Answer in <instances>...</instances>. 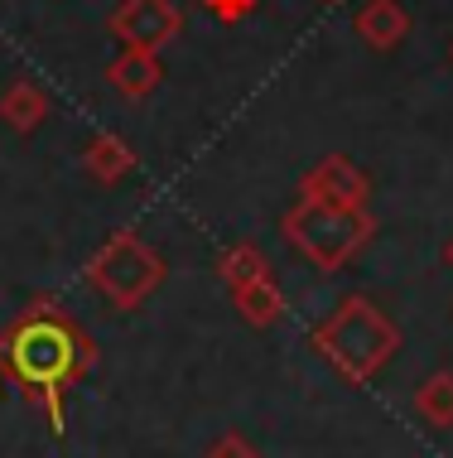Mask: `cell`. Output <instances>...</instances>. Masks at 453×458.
<instances>
[{
  "label": "cell",
  "instance_id": "obj_14",
  "mask_svg": "<svg viewBox=\"0 0 453 458\" xmlns=\"http://www.w3.org/2000/svg\"><path fill=\"white\" fill-rule=\"evenodd\" d=\"M207 458H261V449L247 439V435H237V429H227L222 439H213V449H207Z\"/></svg>",
  "mask_w": 453,
  "mask_h": 458
},
{
  "label": "cell",
  "instance_id": "obj_11",
  "mask_svg": "<svg viewBox=\"0 0 453 458\" xmlns=\"http://www.w3.org/2000/svg\"><path fill=\"white\" fill-rule=\"evenodd\" d=\"M82 165H88V174L96 183H121L136 169V150L121 135H92L88 150H82Z\"/></svg>",
  "mask_w": 453,
  "mask_h": 458
},
{
  "label": "cell",
  "instance_id": "obj_1",
  "mask_svg": "<svg viewBox=\"0 0 453 458\" xmlns=\"http://www.w3.org/2000/svg\"><path fill=\"white\" fill-rule=\"evenodd\" d=\"M92 367H96V343L82 333V324L58 314L48 300H34L0 333V377L15 381L24 401L39 405L54 435L68 429L63 401L72 386H82V377Z\"/></svg>",
  "mask_w": 453,
  "mask_h": 458
},
{
  "label": "cell",
  "instance_id": "obj_3",
  "mask_svg": "<svg viewBox=\"0 0 453 458\" xmlns=\"http://www.w3.org/2000/svg\"><path fill=\"white\" fill-rule=\"evenodd\" d=\"M285 237L314 270H342L372 242V213L366 208H328V203L299 198L285 213Z\"/></svg>",
  "mask_w": 453,
  "mask_h": 458
},
{
  "label": "cell",
  "instance_id": "obj_6",
  "mask_svg": "<svg viewBox=\"0 0 453 458\" xmlns=\"http://www.w3.org/2000/svg\"><path fill=\"white\" fill-rule=\"evenodd\" d=\"M112 34L126 48H155L169 44L179 34V10L174 0H121V10L112 15Z\"/></svg>",
  "mask_w": 453,
  "mask_h": 458
},
{
  "label": "cell",
  "instance_id": "obj_9",
  "mask_svg": "<svg viewBox=\"0 0 453 458\" xmlns=\"http://www.w3.org/2000/svg\"><path fill=\"white\" fill-rule=\"evenodd\" d=\"M48 116V92L29 78H15L5 92H0V121L20 135H34Z\"/></svg>",
  "mask_w": 453,
  "mask_h": 458
},
{
  "label": "cell",
  "instance_id": "obj_13",
  "mask_svg": "<svg viewBox=\"0 0 453 458\" xmlns=\"http://www.w3.org/2000/svg\"><path fill=\"white\" fill-rule=\"evenodd\" d=\"M217 276H222L227 290H241V284L271 276V266H265V256L256 251L251 242H237V246H227V251L217 256Z\"/></svg>",
  "mask_w": 453,
  "mask_h": 458
},
{
  "label": "cell",
  "instance_id": "obj_4",
  "mask_svg": "<svg viewBox=\"0 0 453 458\" xmlns=\"http://www.w3.org/2000/svg\"><path fill=\"white\" fill-rule=\"evenodd\" d=\"M88 280L112 309L136 314L159 284H164V256L155 246H145L136 232H112L102 242V251L88 261Z\"/></svg>",
  "mask_w": 453,
  "mask_h": 458
},
{
  "label": "cell",
  "instance_id": "obj_5",
  "mask_svg": "<svg viewBox=\"0 0 453 458\" xmlns=\"http://www.w3.org/2000/svg\"><path fill=\"white\" fill-rule=\"evenodd\" d=\"M299 198H309V203H328V208H366V198H372V179H366L348 155H328V159H318L309 174H304Z\"/></svg>",
  "mask_w": 453,
  "mask_h": 458
},
{
  "label": "cell",
  "instance_id": "obj_15",
  "mask_svg": "<svg viewBox=\"0 0 453 458\" xmlns=\"http://www.w3.org/2000/svg\"><path fill=\"white\" fill-rule=\"evenodd\" d=\"M203 5L213 10V15L222 20V24H237V20L256 15V5H261V0H203Z\"/></svg>",
  "mask_w": 453,
  "mask_h": 458
},
{
  "label": "cell",
  "instance_id": "obj_2",
  "mask_svg": "<svg viewBox=\"0 0 453 458\" xmlns=\"http://www.w3.org/2000/svg\"><path fill=\"white\" fill-rule=\"evenodd\" d=\"M314 352L323 357L342 381L366 386V381L400 352V328L376 300L348 294V300L314 328Z\"/></svg>",
  "mask_w": 453,
  "mask_h": 458
},
{
  "label": "cell",
  "instance_id": "obj_12",
  "mask_svg": "<svg viewBox=\"0 0 453 458\" xmlns=\"http://www.w3.org/2000/svg\"><path fill=\"white\" fill-rule=\"evenodd\" d=\"M415 415L430 429H453V371H430L415 391Z\"/></svg>",
  "mask_w": 453,
  "mask_h": 458
},
{
  "label": "cell",
  "instance_id": "obj_17",
  "mask_svg": "<svg viewBox=\"0 0 453 458\" xmlns=\"http://www.w3.org/2000/svg\"><path fill=\"white\" fill-rule=\"evenodd\" d=\"M323 5H338V0H323Z\"/></svg>",
  "mask_w": 453,
  "mask_h": 458
},
{
  "label": "cell",
  "instance_id": "obj_10",
  "mask_svg": "<svg viewBox=\"0 0 453 458\" xmlns=\"http://www.w3.org/2000/svg\"><path fill=\"white\" fill-rule=\"evenodd\" d=\"M231 300H237L241 318H247L251 328H275L280 318H285V294H280L275 276H261V280L241 284V290H231Z\"/></svg>",
  "mask_w": 453,
  "mask_h": 458
},
{
  "label": "cell",
  "instance_id": "obj_7",
  "mask_svg": "<svg viewBox=\"0 0 453 458\" xmlns=\"http://www.w3.org/2000/svg\"><path fill=\"white\" fill-rule=\"evenodd\" d=\"M352 30H357V39L366 48L390 54V48H400V39L410 34V15H406L400 0H366L357 10V20H352Z\"/></svg>",
  "mask_w": 453,
  "mask_h": 458
},
{
  "label": "cell",
  "instance_id": "obj_16",
  "mask_svg": "<svg viewBox=\"0 0 453 458\" xmlns=\"http://www.w3.org/2000/svg\"><path fill=\"white\" fill-rule=\"evenodd\" d=\"M444 266L453 270V237H449V246H444Z\"/></svg>",
  "mask_w": 453,
  "mask_h": 458
},
{
  "label": "cell",
  "instance_id": "obj_8",
  "mask_svg": "<svg viewBox=\"0 0 453 458\" xmlns=\"http://www.w3.org/2000/svg\"><path fill=\"white\" fill-rule=\"evenodd\" d=\"M164 78V64L150 54V48H121V54L106 64V82L121 97H150Z\"/></svg>",
  "mask_w": 453,
  "mask_h": 458
}]
</instances>
